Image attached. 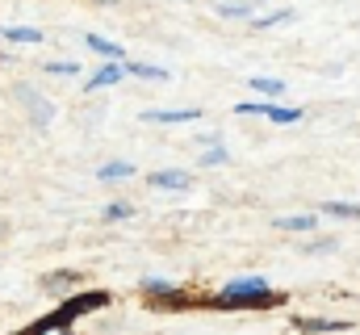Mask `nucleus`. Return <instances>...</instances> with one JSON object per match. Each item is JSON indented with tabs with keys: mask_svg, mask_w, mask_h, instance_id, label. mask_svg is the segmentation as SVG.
I'll use <instances>...</instances> for the list:
<instances>
[{
	"mask_svg": "<svg viewBox=\"0 0 360 335\" xmlns=\"http://www.w3.org/2000/svg\"><path fill=\"white\" fill-rule=\"evenodd\" d=\"M323 214H331V218H360V206H352V201H327Z\"/></svg>",
	"mask_w": 360,
	"mask_h": 335,
	"instance_id": "obj_19",
	"label": "nucleus"
},
{
	"mask_svg": "<svg viewBox=\"0 0 360 335\" xmlns=\"http://www.w3.org/2000/svg\"><path fill=\"white\" fill-rule=\"evenodd\" d=\"M84 42H89V51H96V55H105L109 63H126V59H122V46H117V42H109V38H101V34H89Z\"/></svg>",
	"mask_w": 360,
	"mask_h": 335,
	"instance_id": "obj_8",
	"label": "nucleus"
},
{
	"mask_svg": "<svg viewBox=\"0 0 360 335\" xmlns=\"http://www.w3.org/2000/svg\"><path fill=\"white\" fill-rule=\"evenodd\" d=\"M46 68V76H80V63H68V59H59V63H42Z\"/></svg>",
	"mask_w": 360,
	"mask_h": 335,
	"instance_id": "obj_22",
	"label": "nucleus"
},
{
	"mask_svg": "<svg viewBox=\"0 0 360 335\" xmlns=\"http://www.w3.org/2000/svg\"><path fill=\"white\" fill-rule=\"evenodd\" d=\"M264 118H269V122H276V126H293V122H297V118H302V109H293V105H264Z\"/></svg>",
	"mask_w": 360,
	"mask_h": 335,
	"instance_id": "obj_11",
	"label": "nucleus"
},
{
	"mask_svg": "<svg viewBox=\"0 0 360 335\" xmlns=\"http://www.w3.org/2000/svg\"><path fill=\"white\" fill-rule=\"evenodd\" d=\"M0 38H4V42H13V46H34V42H42L46 34H42V30H34V25H4V30H0Z\"/></svg>",
	"mask_w": 360,
	"mask_h": 335,
	"instance_id": "obj_7",
	"label": "nucleus"
},
{
	"mask_svg": "<svg viewBox=\"0 0 360 335\" xmlns=\"http://www.w3.org/2000/svg\"><path fill=\"white\" fill-rule=\"evenodd\" d=\"M109 298L105 293H80V298H72L59 315H55V323H68V319H76V315H84V310H101Z\"/></svg>",
	"mask_w": 360,
	"mask_h": 335,
	"instance_id": "obj_4",
	"label": "nucleus"
},
{
	"mask_svg": "<svg viewBox=\"0 0 360 335\" xmlns=\"http://www.w3.org/2000/svg\"><path fill=\"white\" fill-rule=\"evenodd\" d=\"M306 251L314 255V251H335V239H319V244H306Z\"/></svg>",
	"mask_w": 360,
	"mask_h": 335,
	"instance_id": "obj_24",
	"label": "nucleus"
},
{
	"mask_svg": "<svg viewBox=\"0 0 360 335\" xmlns=\"http://www.w3.org/2000/svg\"><path fill=\"white\" fill-rule=\"evenodd\" d=\"M147 184H151V189H172V193H184V189L193 184V176H188V172H180V168H164V172H151V176H147Z\"/></svg>",
	"mask_w": 360,
	"mask_h": 335,
	"instance_id": "obj_5",
	"label": "nucleus"
},
{
	"mask_svg": "<svg viewBox=\"0 0 360 335\" xmlns=\"http://www.w3.org/2000/svg\"><path fill=\"white\" fill-rule=\"evenodd\" d=\"M122 80H126V63H105L84 80V92H96V88H109V84H122Z\"/></svg>",
	"mask_w": 360,
	"mask_h": 335,
	"instance_id": "obj_6",
	"label": "nucleus"
},
{
	"mask_svg": "<svg viewBox=\"0 0 360 335\" xmlns=\"http://www.w3.org/2000/svg\"><path fill=\"white\" fill-rule=\"evenodd\" d=\"M248 88H256V92H264V96H285V80H272V76H252Z\"/></svg>",
	"mask_w": 360,
	"mask_h": 335,
	"instance_id": "obj_18",
	"label": "nucleus"
},
{
	"mask_svg": "<svg viewBox=\"0 0 360 335\" xmlns=\"http://www.w3.org/2000/svg\"><path fill=\"white\" fill-rule=\"evenodd\" d=\"M134 176V164H126V160H113V164L96 168V180H130Z\"/></svg>",
	"mask_w": 360,
	"mask_h": 335,
	"instance_id": "obj_15",
	"label": "nucleus"
},
{
	"mask_svg": "<svg viewBox=\"0 0 360 335\" xmlns=\"http://www.w3.org/2000/svg\"><path fill=\"white\" fill-rule=\"evenodd\" d=\"M314 214H285V218H276V227L281 231H314Z\"/></svg>",
	"mask_w": 360,
	"mask_h": 335,
	"instance_id": "obj_16",
	"label": "nucleus"
},
{
	"mask_svg": "<svg viewBox=\"0 0 360 335\" xmlns=\"http://www.w3.org/2000/svg\"><path fill=\"white\" fill-rule=\"evenodd\" d=\"M285 21H293V8H272V13L252 17V30H272V25H285Z\"/></svg>",
	"mask_w": 360,
	"mask_h": 335,
	"instance_id": "obj_13",
	"label": "nucleus"
},
{
	"mask_svg": "<svg viewBox=\"0 0 360 335\" xmlns=\"http://www.w3.org/2000/svg\"><path fill=\"white\" fill-rule=\"evenodd\" d=\"M214 8H218V17H256V0H239V4H231V0H214Z\"/></svg>",
	"mask_w": 360,
	"mask_h": 335,
	"instance_id": "obj_9",
	"label": "nucleus"
},
{
	"mask_svg": "<svg viewBox=\"0 0 360 335\" xmlns=\"http://www.w3.org/2000/svg\"><path fill=\"white\" fill-rule=\"evenodd\" d=\"M130 214H134L130 201H109V206H105V218H109V222H122V218H130Z\"/></svg>",
	"mask_w": 360,
	"mask_h": 335,
	"instance_id": "obj_20",
	"label": "nucleus"
},
{
	"mask_svg": "<svg viewBox=\"0 0 360 335\" xmlns=\"http://www.w3.org/2000/svg\"><path fill=\"white\" fill-rule=\"evenodd\" d=\"M139 118L151 122V126H180V122H197L201 109L197 105H184V109H143Z\"/></svg>",
	"mask_w": 360,
	"mask_h": 335,
	"instance_id": "obj_3",
	"label": "nucleus"
},
{
	"mask_svg": "<svg viewBox=\"0 0 360 335\" xmlns=\"http://www.w3.org/2000/svg\"><path fill=\"white\" fill-rule=\"evenodd\" d=\"M126 76H139V80H168V68H155V63H126Z\"/></svg>",
	"mask_w": 360,
	"mask_h": 335,
	"instance_id": "obj_12",
	"label": "nucleus"
},
{
	"mask_svg": "<svg viewBox=\"0 0 360 335\" xmlns=\"http://www.w3.org/2000/svg\"><path fill=\"white\" fill-rule=\"evenodd\" d=\"M143 289L147 293H155V298H176V281H168V277H143Z\"/></svg>",
	"mask_w": 360,
	"mask_h": 335,
	"instance_id": "obj_14",
	"label": "nucleus"
},
{
	"mask_svg": "<svg viewBox=\"0 0 360 335\" xmlns=\"http://www.w3.org/2000/svg\"><path fill=\"white\" fill-rule=\"evenodd\" d=\"M276 302V293H272V285L260 277V272H248V277H231L226 285H222V293H218V306H272Z\"/></svg>",
	"mask_w": 360,
	"mask_h": 335,
	"instance_id": "obj_1",
	"label": "nucleus"
},
{
	"mask_svg": "<svg viewBox=\"0 0 360 335\" xmlns=\"http://www.w3.org/2000/svg\"><path fill=\"white\" fill-rule=\"evenodd\" d=\"M231 164V151L222 147V143H210L205 151H201V168H226Z\"/></svg>",
	"mask_w": 360,
	"mask_h": 335,
	"instance_id": "obj_17",
	"label": "nucleus"
},
{
	"mask_svg": "<svg viewBox=\"0 0 360 335\" xmlns=\"http://www.w3.org/2000/svg\"><path fill=\"white\" fill-rule=\"evenodd\" d=\"M96 4H113V0H96Z\"/></svg>",
	"mask_w": 360,
	"mask_h": 335,
	"instance_id": "obj_25",
	"label": "nucleus"
},
{
	"mask_svg": "<svg viewBox=\"0 0 360 335\" xmlns=\"http://www.w3.org/2000/svg\"><path fill=\"white\" fill-rule=\"evenodd\" d=\"M297 331H348V319H297Z\"/></svg>",
	"mask_w": 360,
	"mask_h": 335,
	"instance_id": "obj_10",
	"label": "nucleus"
},
{
	"mask_svg": "<svg viewBox=\"0 0 360 335\" xmlns=\"http://www.w3.org/2000/svg\"><path fill=\"white\" fill-rule=\"evenodd\" d=\"M13 96L21 101V109L30 113V122H34L38 130L55 122V105H51V101H46V96H42V92H38L34 84H13Z\"/></svg>",
	"mask_w": 360,
	"mask_h": 335,
	"instance_id": "obj_2",
	"label": "nucleus"
},
{
	"mask_svg": "<svg viewBox=\"0 0 360 335\" xmlns=\"http://www.w3.org/2000/svg\"><path fill=\"white\" fill-rule=\"evenodd\" d=\"M80 277L76 272H51V277H42V289H63V285H76Z\"/></svg>",
	"mask_w": 360,
	"mask_h": 335,
	"instance_id": "obj_21",
	"label": "nucleus"
},
{
	"mask_svg": "<svg viewBox=\"0 0 360 335\" xmlns=\"http://www.w3.org/2000/svg\"><path fill=\"white\" fill-rule=\"evenodd\" d=\"M264 105H269V101H239L235 113H239V118H264Z\"/></svg>",
	"mask_w": 360,
	"mask_h": 335,
	"instance_id": "obj_23",
	"label": "nucleus"
}]
</instances>
